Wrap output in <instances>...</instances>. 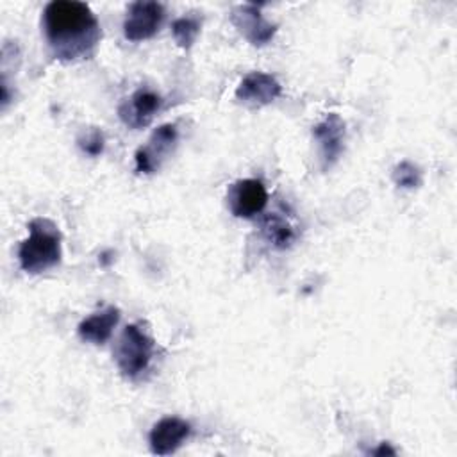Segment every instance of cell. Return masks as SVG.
Instances as JSON below:
<instances>
[{"mask_svg":"<svg viewBox=\"0 0 457 457\" xmlns=\"http://www.w3.org/2000/svg\"><path fill=\"white\" fill-rule=\"evenodd\" d=\"M261 232H262V237L266 239V243H270L277 250H286V248L293 246V243L296 241L295 227L284 216H280L277 212L264 216Z\"/></svg>","mask_w":457,"mask_h":457,"instance_id":"4fadbf2b","label":"cell"},{"mask_svg":"<svg viewBox=\"0 0 457 457\" xmlns=\"http://www.w3.org/2000/svg\"><path fill=\"white\" fill-rule=\"evenodd\" d=\"M118 321H120V309L114 305H109L84 318L79 323L77 332L84 343L104 345L112 336V330L118 325Z\"/></svg>","mask_w":457,"mask_h":457,"instance_id":"7c38bea8","label":"cell"},{"mask_svg":"<svg viewBox=\"0 0 457 457\" xmlns=\"http://www.w3.org/2000/svg\"><path fill=\"white\" fill-rule=\"evenodd\" d=\"M371 453L375 455H380V453H395V450L389 446V445H380L377 450H373Z\"/></svg>","mask_w":457,"mask_h":457,"instance_id":"e0dca14e","label":"cell"},{"mask_svg":"<svg viewBox=\"0 0 457 457\" xmlns=\"http://www.w3.org/2000/svg\"><path fill=\"white\" fill-rule=\"evenodd\" d=\"M155 352L154 339L137 323H130L123 328L116 348L114 361L120 373L129 378H139L150 366Z\"/></svg>","mask_w":457,"mask_h":457,"instance_id":"3957f363","label":"cell"},{"mask_svg":"<svg viewBox=\"0 0 457 457\" xmlns=\"http://www.w3.org/2000/svg\"><path fill=\"white\" fill-rule=\"evenodd\" d=\"M391 179L400 189H416L421 186V170L411 161H400L393 168Z\"/></svg>","mask_w":457,"mask_h":457,"instance_id":"9a60e30c","label":"cell"},{"mask_svg":"<svg viewBox=\"0 0 457 457\" xmlns=\"http://www.w3.org/2000/svg\"><path fill=\"white\" fill-rule=\"evenodd\" d=\"M177 139H179V132L173 123H164L157 127L152 132L148 143L136 150V155H134L136 171L145 175L155 173L162 159L175 148Z\"/></svg>","mask_w":457,"mask_h":457,"instance_id":"52a82bcc","label":"cell"},{"mask_svg":"<svg viewBox=\"0 0 457 457\" xmlns=\"http://www.w3.org/2000/svg\"><path fill=\"white\" fill-rule=\"evenodd\" d=\"M77 145L84 154H87L91 157H98L105 146L104 132L96 127H89L80 132V136L77 137Z\"/></svg>","mask_w":457,"mask_h":457,"instance_id":"2e32d148","label":"cell"},{"mask_svg":"<svg viewBox=\"0 0 457 457\" xmlns=\"http://www.w3.org/2000/svg\"><path fill=\"white\" fill-rule=\"evenodd\" d=\"M164 20V5L159 2H132L123 20V36L132 43L146 41L157 34Z\"/></svg>","mask_w":457,"mask_h":457,"instance_id":"277c9868","label":"cell"},{"mask_svg":"<svg viewBox=\"0 0 457 457\" xmlns=\"http://www.w3.org/2000/svg\"><path fill=\"white\" fill-rule=\"evenodd\" d=\"M29 236L20 243V268L29 275L43 273L61 262L62 236L59 227L50 220L37 216L27 225Z\"/></svg>","mask_w":457,"mask_h":457,"instance_id":"7a4b0ae2","label":"cell"},{"mask_svg":"<svg viewBox=\"0 0 457 457\" xmlns=\"http://www.w3.org/2000/svg\"><path fill=\"white\" fill-rule=\"evenodd\" d=\"M41 27L50 54L62 62L93 57L102 39L95 12L84 2L52 0L45 5Z\"/></svg>","mask_w":457,"mask_h":457,"instance_id":"6da1fadb","label":"cell"},{"mask_svg":"<svg viewBox=\"0 0 457 457\" xmlns=\"http://www.w3.org/2000/svg\"><path fill=\"white\" fill-rule=\"evenodd\" d=\"M191 425L177 416L161 418L148 434V445L155 455L175 453L189 437Z\"/></svg>","mask_w":457,"mask_h":457,"instance_id":"8fae6325","label":"cell"},{"mask_svg":"<svg viewBox=\"0 0 457 457\" xmlns=\"http://www.w3.org/2000/svg\"><path fill=\"white\" fill-rule=\"evenodd\" d=\"M312 136L320 146L321 170H330L345 150L346 129L345 121L337 112H328L321 121L312 127Z\"/></svg>","mask_w":457,"mask_h":457,"instance_id":"ba28073f","label":"cell"},{"mask_svg":"<svg viewBox=\"0 0 457 457\" xmlns=\"http://www.w3.org/2000/svg\"><path fill=\"white\" fill-rule=\"evenodd\" d=\"M268 204V191L257 179H239L227 189V205L236 218L252 220L259 216Z\"/></svg>","mask_w":457,"mask_h":457,"instance_id":"5b68a950","label":"cell"},{"mask_svg":"<svg viewBox=\"0 0 457 457\" xmlns=\"http://www.w3.org/2000/svg\"><path fill=\"white\" fill-rule=\"evenodd\" d=\"M200 27L202 20L196 16V12H189L171 23V36L180 48H191L200 34Z\"/></svg>","mask_w":457,"mask_h":457,"instance_id":"5bb4252c","label":"cell"},{"mask_svg":"<svg viewBox=\"0 0 457 457\" xmlns=\"http://www.w3.org/2000/svg\"><path fill=\"white\" fill-rule=\"evenodd\" d=\"M234 95L246 105L261 107L277 100L282 95V86L271 73L250 71L241 79Z\"/></svg>","mask_w":457,"mask_h":457,"instance_id":"30bf717a","label":"cell"},{"mask_svg":"<svg viewBox=\"0 0 457 457\" xmlns=\"http://www.w3.org/2000/svg\"><path fill=\"white\" fill-rule=\"evenodd\" d=\"M161 105L162 98L155 91L150 87H139L120 104L118 116L129 129L136 130L150 125Z\"/></svg>","mask_w":457,"mask_h":457,"instance_id":"9c48e42d","label":"cell"},{"mask_svg":"<svg viewBox=\"0 0 457 457\" xmlns=\"http://www.w3.org/2000/svg\"><path fill=\"white\" fill-rule=\"evenodd\" d=\"M261 9L262 5L241 4V5H236L230 12L232 25L252 46L268 45L277 32V25L266 20Z\"/></svg>","mask_w":457,"mask_h":457,"instance_id":"8992f818","label":"cell"}]
</instances>
